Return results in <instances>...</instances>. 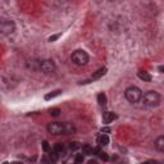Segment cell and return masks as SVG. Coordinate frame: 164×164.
<instances>
[{
  "instance_id": "cell-20",
  "label": "cell",
  "mask_w": 164,
  "mask_h": 164,
  "mask_svg": "<svg viewBox=\"0 0 164 164\" xmlns=\"http://www.w3.org/2000/svg\"><path fill=\"white\" fill-rule=\"evenodd\" d=\"M42 149H44V151L50 150V146H49V144H47V141H42Z\"/></svg>"
},
{
  "instance_id": "cell-15",
  "label": "cell",
  "mask_w": 164,
  "mask_h": 164,
  "mask_svg": "<svg viewBox=\"0 0 164 164\" xmlns=\"http://www.w3.org/2000/svg\"><path fill=\"white\" fill-rule=\"evenodd\" d=\"M98 103L100 104V105H104L107 104V95H105L104 93H100L99 95H98Z\"/></svg>"
},
{
  "instance_id": "cell-10",
  "label": "cell",
  "mask_w": 164,
  "mask_h": 164,
  "mask_svg": "<svg viewBox=\"0 0 164 164\" xmlns=\"http://www.w3.org/2000/svg\"><path fill=\"white\" fill-rule=\"evenodd\" d=\"M137 76H138V78L141 80V81H144V82H150V81H151V76L147 72L140 71L138 73H137Z\"/></svg>"
},
{
  "instance_id": "cell-25",
  "label": "cell",
  "mask_w": 164,
  "mask_h": 164,
  "mask_svg": "<svg viewBox=\"0 0 164 164\" xmlns=\"http://www.w3.org/2000/svg\"><path fill=\"white\" fill-rule=\"evenodd\" d=\"M158 69H159V72H162V73H164V65H160Z\"/></svg>"
},
{
  "instance_id": "cell-23",
  "label": "cell",
  "mask_w": 164,
  "mask_h": 164,
  "mask_svg": "<svg viewBox=\"0 0 164 164\" xmlns=\"http://www.w3.org/2000/svg\"><path fill=\"white\" fill-rule=\"evenodd\" d=\"M87 164H98V160H96V159H90Z\"/></svg>"
},
{
  "instance_id": "cell-5",
  "label": "cell",
  "mask_w": 164,
  "mask_h": 164,
  "mask_svg": "<svg viewBox=\"0 0 164 164\" xmlns=\"http://www.w3.org/2000/svg\"><path fill=\"white\" fill-rule=\"evenodd\" d=\"M0 31H2L3 35H12L16 31V23L11 19H5V21L0 23Z\"/></svg>"
},
{
  "instance_id": "cell-12",
  "label": "cell",
  "mask_w": 164,
  "mask_h": 164,
  "mask_svg": "<svg viewBox=\"0 0 164 164\" xmlns=\"http://www.w3.org/2000/svg\"><path fill=\"white\" fill-rule=\"evenodd\" d=\"M93 146H90L89 144H85V145H82V154L84 155H93Z\"/></svg>"
},
{
  "instance_id": "cell-3",
  "label": "cell",
  "mask_w": 164,
  "mask_h": 164,
  "mask_svg": "<svg viewBox=\"0 0 164 164\" xmlns=\"http://www.w3.org/2000/svg\"><path fill=\"white\" fill-rule=\"evenodd\" d=\"M124 96H126V99L131 104H136L140 100H142L144 95H142V91L140 90L137 86H129V87H127L126 91H124Z\"/></svg>"
},
{
  "instance_id": "cell-14",
  "label": "cell",
  "mask_w": 164,
  "mask_h": 164,
  "mask_svg": "<svg viewBox=\"0 0 164 164\" xmlns=\"http://www.w3.org/2000/svg\"><path fill=\"white\" fill-rule=\"evenodd\" d=\"M60 93H62L60 90H55V91H53V93H50V94H46V95H45V100L54 99V98H56V96H59Z\"/></svg>"
},
{
  "instance_id": "cell-1",
  "label": "cell",
  "mask_w": 164,
  "mask_h": 164,
  "mask_svg": "<svg viewBox=\"0 0 164 164\" xmlns=\"http://www.w3.org/2000/svg\"><path fill=\"white\" fill-rule=\"evenodd\" d=\"M47 131L53 135H69L76 131L72 123H62V122H51L47 124Z\"/></svg>"
},
{
  "instance_id": "cell-4",
  "label": "cell",
  "mask_w": 164,
  "mask_h": 164,
  "mask_svg": "<svg viewBox=\"0 0 164 164\" xmlns=\"http://www.w3.org/2000/svg\"><path fill=\"white\" fill-rule=\"evenodd\" d=\"M71 59H72V62H73L76 65L82 67V65H86V64L89 63L90 58H89V54L86 51H84V50H76L73 54H72Z\"/></svg>"
},
{
  "instance_id": "cell-17",
  "label": "cell",
  "mask_w": 164,
  "mask_h": 164,
  "mask_svg": "<svg viewBox=\"0 0 164 164\" xmlns=\"http://www.w3.org/2000/svg\"><path fill=\"white\" fill-rule=\"evenodd\" d=\"M84 159H85V155L84 154H77L74 156V163H84Z\"/></svg>"
},
{
  "instance_id": "cell-18",
  "label": "cell",
  "mask_w": 164,
  "mask_h": 164,
  "mask_svg": "<svg viewBox=\"0 0 164 164\" xmlns=\"http://www.w3.org/2000/svg\"><path fill=\"white\" fill-rule=\"evenodd\" d=\"M99 156H100V159H101V160H104V162H108V160H109V156H108V154H107V153H104V151H101V153L99 154Z\"/></svg>"
},
{
  "instance_id": "cell-6",
  "label": "cell",
  "mask_w": 164,
  "mask_h": 164,
  "mask_svg": "<svg viewBox=\"0 0 164 164\" xmlns=\"http://www.w3.org/2000/svg\"><path fill=\"white\" fill-rule=\"evenodd\" d=\"M40 69L44 72V73H51V72L55 71V64L51 59H45L41 60L40 63Z\"/></svg>"
},
{
  "instance_id": "cell-21",
  "label": "cell",
  "mask_w": 164,
  "mask_h": 164,
  "mask_svg": "<svg viewBox=\"0 0 164 164\" xmlns=\"http://www.w3.org/2000/svg\"><path fill=\"white\" fill-rule=\"evenodd\" d=\"M59 36H60V33H58V35H54V36H50V37H49V41H50V42L55 41L56 38H59Z\"/></svg>"
},
{
  "instance_id": "cell-9",
  "label": "cell",
  "mask_w": 164,
  "mask_h": 164,
  "mask_svg": "<svg viewBox=\"0 0 164 164\" xmlns=\"http://www.w3.org/2000/svg\"><path fill=\"white\" fill-rule=\"evenodd\" d=\"M105 73H107V68L103 67V68H100V69H98L96 72H94L93 76H91V80H99L103 76H105Z\"/></svg>"
},
{
  "instance_id": "cell-11",
  "label": "cell",
  "mask_w": 164,
  "mask_h": 164,
  "mask_svg": "<svg viewBox=\"0 0 164 164\" xmlns=\"http://www.w3.org/2000/svg\"><path fill=\"white\" fill-rule=\"evenodd\" d=\"M98 144H99V146H107L109 144V137L107 135H100L98 137Z\"/></svg>"
},
{
  "instance_id": "cell-16",
  "label": "cell",
  "mask_w": 164,
  "mask_h": 164,
  "mask_svg": "<svg viewBox=\"0 0 164 164\" xmlns=\"http://www.w3.org/2000/svg\"><path fill=\"white\" fill-rule=\"evenodd\" d=\"M80 147H82V146H81V144H80L78 141H73V142H71V144H69V149H71L72 151L78 150Z\"/></svg>"
},
{
  "instance_id": "cell-19",
  "label": "cell",
  "mask_w": 164,
  "mask_h": 164,
  "mask_svg": "<svg viewBox=\"0 0 164 164\" xmlns=\"http://www.w3.org/2000/svg\"><path fill=\"white\" fill-rule=\"evenodd\" d=\"M50 114L53 115V117H58V115L60 114V110L58 108H54V109H50Z\"/></svg>"
},
{
  "instance_id": "cell-2",
  "label": "cell",
  "mask_w": 164,
  "mask_h": 164,
  "mask_svg": "<svg viewBox=\"0 0 164 164\" xmlns=\"http://www.w3.org/2000/svg\"><path fill=\"white\" fill-rule=\"evenodd\" d=\"M160 95L156 91H147V93L142 96V103L147 108H155L160 104Z\"/></svg>"
},
{
  "instance_id": "cell-26",
  "label": "cell",
  "mask_w": 164,
  "mask_h": 164,
  "mask_svg": "<svg viewBox=\"0 0 164 164\" xmlns=\"http://www.w3.org/2000/svg\"><path fill=\"white\" fill-rule=\"evenodd\" d=\"M11 164H22V163L21 162H12Z\"/></svg>"
},
{
  "instance_id": "cell-13",
  "label": "cell",
  "mask_w": 164,
  "mask_h": 164,
  "mask_svg": "<svg viewBox=\"0 0 164 164\" xmlns=\"http://www.w3.org/2000/svg\"><path fill=\"white\" fill-rule=\"evenodd\" d=\"M53 151L56 153L58 155H59V154H62V153L64 151V145H63V144H60V142L55 144V145H54V149H53Z\"/></svg>"
},
{
  "instance_id": "cell-22",
  "label": "cell",
  "mask_w": 164,
  "mask_h": 164,
  "mask_svg": "<svg viewBox=\"0 0 164 164\" xmlns=\"http://www.w3.org/2000/svg\"><path fill=\"white\" fill-rule=\"evenodd\" d=\"M141 164H159L156 160H147V162H144Z\"/></svg>"
},
{
  "instance_id": "cell-27",
  "label": "cell",
  "mask_w": 164,
  "mask_h": 164,
  "mask_svg": "<svg viewBox=\"0 0 164 164\" xmlns=\"http://www.w3.org/2000/svg\"><path fill=\"white\" fill-rule=\"evenodd\" d=\"M73 164H81V163H73Z\"/></svg>"
},
{
  "instance_id": "cell-8",
  "label": "cell",
  "mask_w": 164,
  "mask_h": 164,
  "mask_svg": "<svg viewBox=\"0 0 164 164\" xmlns=\"http://www.w3.org/2000/svg\"><path fill=\"white\" fill-rule=\"evenodd\" d=\"M154 145H155V149H156L158 151L164 153V136H159V137L155 140Z\"/></svg>"
},
{
  "instance_id": "cell-28",
  "label": "cell",
  "mask_w": 164,
  "mask_h": 164,
  "mask_svg": "<svg viewBox=\"0 0 164 164\" xmlns=\"http://www.w3.org/2000/svg\"><path fill=\"white\" fill-rule=\"evenodd\" d=\"M4 164H9V163H7V162H5V163H4Z\"/></svg>"
},
{
  "instance_id": "cell-24",
  "label": "cell",
  "mask_w": 164,
  "mask_h": 164,
  "mask_svg": "<svg viewBox=\"0 0 164 164\" xmlns=\"http://www.w3.org/2000/svg\"><path fill=\"white\" fill-rule=\"evenodd\" d=\"M101 132H110V128L109 127H104V128H101Z\"/></svg>"
},
{
  "instance_id": "cell-7",
  "label": "cell",
  "mask_w": 164,
  "mask_h": 164,
  "mask_svg": "<svg viewBox=\"0 0 164 164\" xmlns=\"http://www.w3.org/2000/svg\"><path fill=\"white\" fill-rule=\"evenodd\" d=\"M118 118V115L113 113V112H104L103 113V120H104V123H110V122H113V120H115Z\"/></svg>"
}]
</instances>
